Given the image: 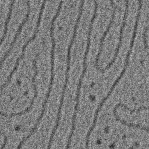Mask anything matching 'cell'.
Instances as JSON below:
<instances>
[{"mask_svg":"<svg viewBox=\"0 0 149 149\" xmlns=\"http://www.w3.org/2000/svg\"><path fill=\"white\" fill-rule=\"evenodd\" d=\"M137 29H138V27L137 26H134V28H133L132 37V38H131L130 45H129V49H128V51L127 52V54H126V55L125 61V63H124V65H123V68L122 70H121L120 73L119 74V75L118 76L116 79L115 80V81L112 84V86H111L109 90L107 93V95L104 97H103L102 99L101 100V101L99 102V104H98V106H97V108H96V109L95 111V113H94V118H93L92 125L90 126V127L89 128L88 131L87 133V134H86V136L85 142L86 143H89V142H90V138L91 134V133L93 132V130L94 129V128L96 126L97 122V119H98V116L99 113H100V112L102 106L104 105V103L107 101V100L108 99V98L110 97V95L112 93L114 88H115V87L116 86V85L118 84L119 81L120 80V79L122 78L123 76L124 75V74L125 73V72L126 71L127 68L129 63V58H130V55L132 54V48H133V45H134V41H135V38L136 37Z\"/></svg>","mask_w":149,"mask_h":149,"instance_id":"1","label":"cell"},{"mask_svg":"<svg viewBox=\"0 0 149 149\" xmlns=\"http://www.w3.org/2000/svg\"><path fill=\"white\" fill-rule=\"evenodd\" d=\"M97 15V10L94 9L93 11V13L92 15V17L91 18L89 25H88V32H87V41H86V49L84 53L83 58V69L81 71V73L80 76L78 83L77 84V89H76V97H75V104L74 107V112L73 114L72 118V122H76V117H77V112L78 111V107L79 105V100H80V92H81V88L82 86V83L83 79L84 77V76L86 74V73L87 72V57L90 51V45H91V34H92V31L93 28V24L95 21V19Z\"/></svg>","mask_w":149,"mask_h":149,"instance_id":"2","label":"cell"},{"mask_svg":"<svg viewBox=\"0 0 149 149\" xmlns=\"http://www.w3.org/2000/svg\"><path fill=\"white\" fill-rule=\"evenodd\" d=\"M82 15L81 13H79L77 16L74 25L73 26V33L72 35L69 42V44L68 46L67 49V55H66V70H65V80L64 83L62 87V90L61 93V95L59 101V104L58 109V112L56 114V122H60L61 118V113H62V109L63 105L64 99H65V95L66 91V88L68 87V83L69 80V71L70 69V63H71V52H72V48L74 44L75 39L77 36V30L79 28V23L80 22V20L81 19Z\"/></svg>","mask_w":149,"mask_h":149,"instance_id":"3","label":"cell"},{"mask_svg":"<svg viewBox=\"0 0 149 149\" xmlns=\"http://www.w3.org/2000/svg\"><path fill=\"white\" fill-rule=\"evenodd\" d=\"M111 5L112 7L113 10H112V15H111V20L109 21V23H108L105 30L104 31L102 37L100 38V44H99V48H98V51L97 52V54L95 56V62H94V65L95 67L96 68V69L99 71L101 73H104L105 70L104 69L101 68V67L99 65V59L100 58V56L101 55L102 52V49H103V46H104V40L105 39V37H107L110 29L112 27V25L114 22V19H115V14H116V9L117 8V6L116 5L115 3L113 1H110Z\"/></svg>","mask_w":149,"mask_h":149,"instance_id":"4","label":"cell"},{"mask_svg":"<svg viewBox=\"0 0 149 149\" xmlns=\"http://www.w3.org/2000/svg\"><path fill=\"white\" fill-rule=\"evenodd\" d=\"M129 1H125V10L124 15H123V17L122 23V25H121L120 29L118 43V45H117L116 48L115 49V54H114L112 58L111 59V61L108 63V64L106 66V67L104 69V70H105L106 69H109L113 64V63L115 62V61H116V59L118 57V54H119V50H120V47H121V45H122V42L123 30H124V29H125V27L126 26V20H127V16H128V13H129Z\"/></svg>","mask_w":149,"mask_h":149,"instance_id":"5","label":"cell"},{"mask_svg":"<svg viewBox=\"0 0 149 149\" xmlns=\"http://www.w3.org/2000/svg\"><path fill=\"white\" fill-rule=\"evenodd\" d=\"M148 31H149V24L144 28L143 34V44H144V47L145 49H149V45L148 44V42H147V37H148L147 34H148Z\"/></svg>","mask_w":149,"mask_h":149,"instance_id":"6","label":"cell"},{"mask_svg":"<svg viewBox=\"0 0 149 149\" xmlns=\"http://www.w3.org/2000/svg\"><path fill=\"white\" fill-rule=\"evenodd\" d=\"M130 108H129V110L128 111H130V113H133V112H134L135 111H143V110H146V109H149V106H148V107H139V108H137V109H132V110H131V109H130Z\"/></svg>","mask_w":149,"mask_h":149,"instance_id":"7","label":"cell"},{"mask_svg":"<svg viewBox=\"0 0 149 149\" xmlns=\"http://www.w3.org/2000/svg\"><path fill=\"white\" fill-rule=\"evenodd\" d=\"M70 144H71V142L70 141H68L66 143V147H65V149H69L70 147Z\"/></svg>","mask_w":149,"mask_h":149,"instance_id":"8","label":"cell"}]
</instances>
